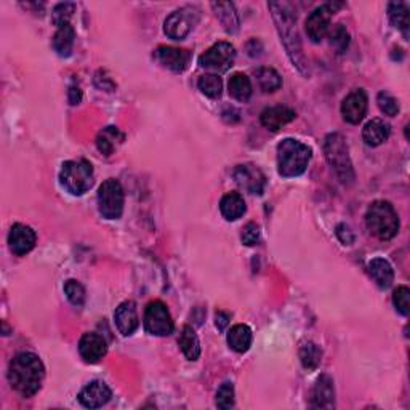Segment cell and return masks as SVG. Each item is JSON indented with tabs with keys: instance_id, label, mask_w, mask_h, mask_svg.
I'll list each match as a JSON object with an SVG mask.
<instances>
[{
	"instance_id": "1",
	"label": "cell",
	"mask_w": 410,
	"mask_h": 410,
	"mask_svg": "<svg viewBox=\"0 0 410 410\" xmlns=\"http://www.w3.org/2000/svg\"><path fill=\"white\" fill-rule=\"evenodd\" d=\"M45 377V367L34 353L23 351L12 359L8 367V381L23 397H32L40 390Z\"/></svg>"
},
{
	"instance_id": "2",
	"label": "cell",
	"mask_w": 410,
	"mask_h": 410,
	"mask_svg": "<svg viewBox=\"0 0 410 410\" xmlns=\"http://www.w3.org/2000/svg\"><path fill=\"white\" fill-rule=\"evenodd\" d=\"M268 7L271 10L273 20L274 23H276L280 40H282L290 59H292V63L300 69V73L308 74L310 73L308 71V61L303 55V48H301L300 36L298 31H296V18L292 7L284 2H271L268 3Z\"/></svg>"
},
{
	"instance_id": "3",
	"label": "cell",
	"mask_w": 410,
	"mask_h": 410,
	"mask_svg": "<svg viewBox=\"0 0 410 410\" xmlns=\"http://www.w3.org/2000/svg\"><path fill=\"white\" fill-rule=\"evenodd\" d=\"M312 151L298 139L285 138L278 146V170L284 178H294L305 174Z\"/></svg>"
},
{
	"instance_id": "4",
	"label": "cell",
	"mask_w": 410,
	"mask_h": 410,
	"mask_svg": "<svg viewBox=\"0 0 410 410\" xmlns=\"http://www.w3.org/2000/svg\"><path fill=\"white\" fill-rule=\"evenodd\" d=\"M324 154H326L327 164L332 167L333 174L343 185H353L354 183V169L349 158V149L347 139L340 133L327 135L324 142Z\"/></svg>"
},
{
	"instance_id": "5",
	"label": "cell",
	"mask_w": 410,
	"mask_h": 410,
	"mask_svg": "<svg viewBox=\"0 0 410 410\" xmlns=\"http://www.w3.org/2000/svg\"><path fill=\"white\" fill-rule=\"evenodd\" d=\"M365 225L380 241H390L399 231L397 212L390 202L375 201L367 208Z\"/></svg>"
},
{
	"instance_id": "6",
	"label": "cell",
	"mask_w": 410,
	"mask_h": 410,
	"mask_svg": "<svg viewBox=\"0 0 410 410\" xmlns=\"http://www.w3.org/2000/svg\"><path fill=\"white\" fill-rule=\"evenodd\" d=\"M63 188L74 196H82L95 183L93 167L87 160H68L59 172Z\"/></svg>"
},
{
	"instance_id": "7",
	"label": "cell",
	"mask_w": 410,
	"mask_h": 410,
	"mask_svg": "<svg viewBox=\"0 0 410 410\" xmlns=\"http://www.w3.org/2000/svg\"><path fill=\"white\" fill-rule=\"evenodd\" d=\"M98 210L107 220L121 218L123 212V190L114 178H109L100 186Z\"/></svg>"
},
{
	"instance_id": "8",
	"label": "cell",
	"mask_w": 410,
	"mask_h": 410,
	"mask_svg": "<svg viewBox=\"0 0 410 410\" xmlns=\"http://www.w3.org/2000/svg\"><path fill=\"white\" fill-rule=\"evenodd\" d=\"M343 7V3H335V2H328L324 3L321 7H317L316 10H312L310 16L306 18V34L310 37L311 42L314 44H319V42L327 36L328 28H331V20L333 13L337 12Z\"/></svg>"
},
{
	"instance_id": "9",
	"label": "cell",
	"mask_w": 410,
	"mask_h": 410,
	"mask_svg": "<svg viewBox=\"0 0 410 410\" xmlns=\"http://www.w3.org/2000/svg\"><path fill=\"white\" fill-rule=\"evenodd\" d=\"M144 328L151 335L169 337L174 332V321L162 301H151L144 311Z\"/></svg>"
},
{
	"instance_id": "10",
	"label": "cell",
	"mask_w": 410,
	"mask_h": 410,
	"mask_svg": "<svg viewBox=\"0 0 410 410\" xmlns=\"http://www.w3.org/2000/svg\"><path fill=\"white\" fill-rule=\"evenodd\" d=\"M234 59V47L228 42H218L199 56V64H201V68L208 69L212 73H226L233 66Z\"/></svg>"
},
{
	"instance_id": "11",
	"label": "cell",
	"mask_w": 410,
	"mask_h": 410,
	"mask_svg": "<svg viewBox=\"0 0 410 410\" xmlns=\"http://www.w3.org/2000/svg\"><path fill=\"white\" fill-rule=\"evenodd\" d=\"M199 21V10L194 7H183L175 10L164 23L165 34L174 40H183L190 34Z\"/></svg>"
},
{
	"instance_id": "12",
	"label": "cell",
	"mask_w": 410,
	"mask_h": 410,
	"mask_svg": "<svg viewBox=\"0 0 410 410\" xmlns=\"http://www.w3.org/2000/svg\"><path fill=\"white\" fill-rule=\"evenodd\" d=\"M234 180L241 188H244L245 191L250 194H263L264 185H266V176L263 175V172L253 164H244L237 165L234 170Z\"/></svg>"
},
{
	"instance_id": "13",
	"label": "cell",
	"mask_w": 410,
	"mask_h": 410,
	"mask_svg": "<svg viewBox=\"0 0 410 410\" xmlns=\"http://www.w3.org/2000/svg\"><path fill=\"white\" fill-rule=\"evenodd\" d=\"M367 107H369V98H367L365 91L363 89H358L349 93L342 102V116L348 123L358 126L363 122V119L367 114Z\"/></svg>"
},
{
	"instance_id": "14",
	"label": "cell",
	"mask_w": 410,
	"mask_h": 410,
	"mask_svg": "<svg viewBox=\"0 0 410 410\" xmlns=\"http://www.w3.org/2000/svg\"><path fill=\"white\" fill-rule=\"evenodd\" d=\"M154 59L162 66L174 73H183L191 61V53L175 47H158L154 52Z\"/></svg>"
},
{
	"instance_id": "15",
	"label": "cell",
	"mask_w": 410,
	"mask_h": 410,
	"mask_svg": "<svg viewBox=\"0 0 410 410\" xmlns=\"http://www.w3.org/2000/svg\"><path fill=\"white\" fill-rule=\"evenodd\" d=\"M112 393L105 381L95 380L85 385L79 393V402L87 409H98L109 402Z\"/></svg>"
},
{
	"instance_id": "16",
	"label": "cell",
	"mask_w": 410,
	"mask_h": 410,
	"mask_svg": "<svg viewBox=\"0 0 410 410\" xmlns=\"http://www.w3.org/2000/svg\"><path fill=\"white\" fill-rule=\"evenodd\" d=\"M36 233L32 231V228L26 225L16 223L13 225V228L10 229L8 234V245L10 250H12L15 255L23 257L26 253H29L36 245Z\"/></svg>"
},
{
	"instance_id": "17",
	"label": "cell",
	"mask_w": 410,
	"mask_h": 410,
	"mask_svg": "<svg viewBox=\"0 0 410 410\" xmlns=\"http://www.w3.org/2000/svg\"><path fill=\"white\" fill-rule=\"evenodd\" d=\"M79 353L85 363H100L107 353L106 340L98 335V333H84L79 342Z\"/></svg>"
},
{
	"instance_id": "18",
	"label": "cell",
	"mask_w": 410,
	"mask_h": 410,
	"mask_svg": "<svg viewBox=\"0 0 410 410\" xmlns=\"http://www.w3.org/2000/svg\"><path fill=\"white\" fill-rule=\"evenodd\" d=\"M311 407L333 409L335 407V388L333 380L328 375H321L311 393Z\"/></svg>"
},
{
	"instance_id": "19",
	"label": "cell",
	"mask_w": 410,
	"mask_h": 410,
	"mask_svg": "<svg viewBox=\"0 0 410 410\" xmlns=\"http://www.w3.org/2000/svg\"><path fill=\"white\" fill-rule=\"evenodd\" d=\"M114 321L117 331L122 333L123 337H130L137 331L139 326L137 305L133 301H123L119 305V308L114 312Z\"/></svg>"
},
{
	"instance_id": "20",
	"label": "cell",
	"mask_w": 410,
	"mask_h": 410,
	"mask_svg": "<svg viewBox=\"0 0 410 410\" xmlns=\"http://www.w3.org/2000/svg\"><path fill=\"white\" fill-rule=\"evenodd\" d=\"M295 117H296V112L292 109V107L271 106V107H266V109L261 112L260 121H261V126L266 127L268 130L278 132L284 126H287V123L292 122Z\"/></svg>"
},
{
	"instance_id": "21",
	"label": "cell",
	"mask_w": 410,
	"mask_h": 410,
	"mask_svg": "<svg viewBox=\"0 0 410 410\" xmlns=\"http://www.w3.org/2000/svg\"><path fill=\"white\" fill-rule=\"evenodd\" d=\"M390 135L391 128L388 123H385V121H381V119H372L370 122L365 123L363 138L365 144H369L372 148H377L385 143L386 139L390 138Z\"/></svg>"
},
{
	"instance_id": "22",
	"label": "cell",
	"mask_w": 410,
	"mask_h": 410,
	"mask_svg": "<svg viewBox=\"0 0 410 410\" xmlns=\"http://www.w3.org/2000/svg\"><path fill=\"white\" fill-rule=\"evenodd\" d=\"M212 8H213L215 15H217V18L220 20V23L223 24V28L226 32H228V34H236V32L239 31L241 20H239V15H237V12H236L234 3L213 2Z\"/></svg>"
},
{
	"instance_id": "23",
	"label": "cell",
	"mask_w": 410,
	"mask_h": 410,
	"mask_svg": "<svg viewBox=\"0 0 410 410\" xmlns=\"http://www.w3.org/2000/svg\"><path fill=\"white\" fill-rule=\"evenodd\" d=\"M367 269H369L370 278L375 280V284L380 289L391 287L393 280H395V271H393L390 261L385 260V258H374V260L369 261Z\"/></svg>"
},
{
	"instance_id": "24",
	"label": "cell",
	"mask_w": 410,
	"mask_h": 410,
	"mask_svg": "<svg viewBox=\"0 0 410 410\" xmlns=\"http://www.w3.org/2000/svg\"><path fill=\"white\" fill-rule=\"evenodd\" d=\"M245 210V201L239 192H228L220 202V212L228 221L239 220Z\"/></svg>"
},
{
	"instance_id": "25",
	"label": "cell",
	"mask_w": 410,
	"mask_h": 410,
	"mask_svg": "<svg viewBox=\"0 0 410 410\" xmlns=\"http://www.w3.org/2000/svg\"><path fill=\"white\" fill-rule=\"evenodd\" d=\"M75 40V32L74 28L69 23L58 26L56 34L53 36V50H55L59 56L66 58L73 53Z\"/></svg>"
},
{
	"instance_id": "26",
	"label": "cell",
	"mask_w": 410,
	"mask_h": 410,
	"mask_svg": "<svg viewBox=\"0 0 410 410\" xmlns=\"http://www.w3.org/2000/svg\"><path fill=\"white\" fill-rule=\"evenodd\" d=\"M252 331L245 324H237L228 333V344L236 353H245L252 347Z\"/></svg>"
},
{
	"instance_id": "27",
	"label": "cell",
	"mask_w": 410,
	"mask_h": 410,
	"mask_svg": "<svg viewBox=\"0 0 410 410\" xmlns=\"http://www.w3.org/2000/svg\"><path fill=\"white\" fill-rule=\"evenodd\" d=\"M178 344H180L181 351L186 356L188 360H197L199 356H201V343H199L196 332L190 326L183 327L180 338H178Z\"/></svg>"
},
{
	"instance_id": "28",
	"label": "cell",
	"mask_w": 410,
	"mask_h": 410,
	"mask_svg": "<svg viewBox=\"0 0 410 410\" xmlns=\"http://www.w3.org/2000/svg\"><path fill=\"white\" fill-rule=\"evenodd\" d=\"M228 89H229V95L233 96L234 100L241 101V102L249 101V98L252 96V91H253L250 79L242 73H236L233 77L229 79Z\"/></svg>"
},
{
	"instance_id": "29",
	"label": "cell",
	"mask_w": 410,
	"mask_h": 410,
	"mask_svg": "<svg viewBox=\"0 0 410 410\" xmlns=\"http://www.w3.org/2000/svg\"><path fill=\"white\" fill-rule=\"evenodd\" d=\"M117 142H123V135L119 132V128L116 127H107L98 135V138H96V146H98L100 153L105 155H111L114 153Z\"/></svg>"
},
{
	"instance_id": "30",
	"label": "cell",
	"mask_w": 410,
	"mask_h": 410,
	"mask_svg": "<svg viewBox=\"0 0 410 410\" xmlns=\"http://www.w3.org/2000/svg\"><path fill=\"white\" fill-rule=\"evenodd\" d=\"M388 16L395 28L402 31V34L409 37V8L402 2H393L388 7Z\"/></svg>"
},
{
	"instance_id": "31",
	"label": "cell",
	"mask_w": 410,
	"mask_h": 410,
	"mask_svg": "<svg viewBox=\"0 0 410 410\" xmlns=\"http://www.w3.org/2000/svg\"><path fill=\"white\" fill-rule=\"evenodd\" d=\"M257 80L260 89L264 93H273V91L279 90L282 87V77L279 73L273 68H260L257 71Z\"/></svg>"
},
{
	"instance_id": "32",
	"label": "cell",
	"mask_w": 410,
	"mask_h": 410,
	"mask_svg": "<svg viewBox=\"0 0 410 410\" xmlns=\"http://www.w3.org/2000/svg\"><path fill=\"white\" fill-rule=\"evenodd\" d=\"M300 359H301V364H303L305 369L314 370L316 367L321 364V359H322L321 348L312 342L305 343L303 347L300 348Z\"/></svg>"
},
{
	"instance_id": "33",
	"label": "cell",
	"mask_w": 410,
	"mask_h": 410,
	"mask_svg": "<svg viewBox=\"0 0 410 410\" xmlns=\"http://www.w3.org/2000/svg\"><path fill=\"white\" fill-rule=\"evenodd\" d=\"M197 87L205 96H208V98L215 100V98H220V96H221V90H223V82H221V79L218 77L217 74H205V75H202L201 79H199Z\"/></svg>"
},
{
	"instance_id": "34",
	"label": "cell",
	"mask_w": 410,
	"mask_h": 410,
	"mask_svg": "<svg viewBox=\"0 0 410 410\" xmlns=\"http://www.w3.org/2000/svg\"><path fill=\"white\" fill-rule=\"evenodd\" d=\"M331 37V44L335 48L338 53H344L349 45V32L347 31L343 24H335L333 29L328 32Z\"/></svg>"
},
{
	"instance_id": "35",
	"label": "cell",
	"mask_w": 410,
	"mask_h": 410,
	"mask_svg": "<svg viewBox=\"0 0 410 410\" xmlns=\"http://www.w3.org/2000/svg\"><path fill=\"white\" fill-rule=\"evenodd\" d=\"M64 294H66L68 300L71 301V305L74 306H84L85 303V289L82 287V284H79L77 280L69 279L66 284H64Z\"/></svg>"
},
{
	"instance_id": "36",
	"label": "cell",
	"mask_w": 410,
	"mask_h": 410,
	"mask_svg": "<svg viewBox=\"0 0 410 410\" xmlns=\"http://www.w3.org/2000/svg\"><path fill=\"white\" fill-rule=\"evenodd\" d=\"M393 303H395L397 312L402 316H409L410 312V290L406 285H399L393 294Z\"/></svg>"
},
{
	"instance_id": "37",
	"label": "cell",
	"mask_w": 410,
	"mask_h": 410,
	"mask_svg": "<svg viewBox=\"0 0 410 410\" xmlns=\"http://www.w3.org/2000/svg\"><path fill=\"white\" fill-rule=\"evenodd\" d=\"M377 102H379V107L383 114L395 117L399 112V102L388 91H380L379 96H377Z\"/></svg>"
},
{
	"instance_id": "38",
	"label": "cell",
	"mask_w": 410,
	"mask_h": 410,
	"mask_svg": "<svg viewBox=\"0 0 410 410\" xmlns=\"http://www.w3.org/2000/svg\"><path fill=\"white\" fill-rule=\"evenodd\" d=\"M217 406L218 409L228 410L234 407V386L233 383H223L217 391Z\"/></svg>"
},
{
	"instance_id": "39",
	"label": "cell",
	"mask_w": 410,
	"mask_h": 410,
	"mask_svg": "<svg viewBox=\"0 0 410 410\" xmlns=\"http://www.w3.org/2000/svg\"><path fill=\"white\" fill-rule=\"evenodd\" d=\"M74 12H75V5L74 3H68L66 2V3L56 5V7L53 8V13H52L53 23H55L56 26L69 23V18H71Z\"/></svg>"
},
{
	"instance_id": "40",
	"label": "cell",
	"mask_w": 410,
	"mask_h": 410,
	"mask_svg": "<svg viewBox=\"0 0 410 410\" xmlns=\"http://www.w3.org/2000/svg\"><path fill=\"white\" fill-rule=\"evenodd\" d=\"M258 241H260V228H258V225L255 223H249L242 231V242H244L245 245H257Z\"/></svg>"
},
{
	"instance_id": "41",
	"label": "cell",
	"mask_w": 410,
	"mask_h": 410,
	"mask_svg": "<svg viewBox=\"0 0 410 410\" xmlns=\"http://www.w3.org/2000/svg\"><path fill=\"white\" fill-rule=\"evenodd\" d=\"M337 236L344 245H351L354 242V233L348 225H338L337 226Z\"/></svg>"
},
{
	"instance_id": "42",
	"label": "cell",
	"mask_w": 410,
	"mask_h": 410,
	"mask_svg": "<svg viewBox=\"0 0 410 410\" xmlns=\"http://www.w3.org/2000/svg\"><path fill=\"white\" fill-rule=\"evenodd\" d=\"M229 321H231V314L229 312H225V311H218L217 316H215V326L220 332H223L226 327L229 326Z\"/></svg>"
},
{
	"instance_id": "43",
	"label": "cell",
	"mask_w": 410,
	"mask_h": 410,
	"mask_svg": "<svg viewBox=\"0 0 410 410\" xmlns=\"http://www.w3.org/2000/svg\"><path fill=\"white\" fill-rule=\"evenodd\" d=\"M68 98H69V102H71L73 106L79 105L80 100H82V91H80L79 87H71V89H69Z\"/></svg>"
}]
</instances>
